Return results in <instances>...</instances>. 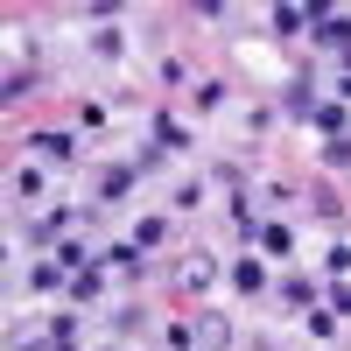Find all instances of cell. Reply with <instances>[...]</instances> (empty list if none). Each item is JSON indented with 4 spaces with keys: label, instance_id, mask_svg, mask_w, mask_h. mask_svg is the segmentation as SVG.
<instances>
[{
    "label": "cell",
    "instance_id": "obj_1",
    "mask_svg": "<svg viewBox=\"0 0 351 351\" xmlns=\"http://www.w3.org/2000/svg\"><path fill=\"white\" fill-rule=\"evenodd\" d=\"M56 260H64V267H84V260H92V246H77V239H64V246H56Z\"/></svg>",
    "mask_w": 351,
    "mask_h": 351
},
{
    "label": "cell",
    "instance_id": "obj_2",
    "mask_svg": "<svg viewBox=\"0 0 351 351\" xmlns=\"http://www.w3.org/2000/svg\"><path fill=\"white\" fill-rule=\"evenodd\" d=\"M302 21H309L302 8H274V28H281V36H295V28H302Z\"/></svg>",
    "mask_w": 351,
    "mask_h": 351
}]
</instances>
